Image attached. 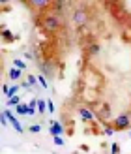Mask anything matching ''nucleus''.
<instances>
[{"mask_svg":"<svg viewBox=\"0 0 131 154\" xmlns=\"http://www.w3.org/2000/svg\"><path fill=\"white\" fill-rule=\"evenodd\" d=\"M36 105H37V100H36V98H32V100H30V103H28V107H32V109H36Z\"/></svg>","mask_w":131,"mask_h":154,"instance_id":"obj_25","label":"nucleus"},{"mask_svg":"<svg viewBox=\"0 0 131 154\" xmlns=\"http://www.w3.org/2000/svg\"><path fill=\"white\" fill-rule=\"evenodd\" d=\"M41 72H43V77H51L52 75V62H49V60L41 62Z\"/></svg>","mask_w":131,"mask_h":154,"instance_id":"obj_8","label":"nucleus"},{"mask_svg":"<svg viewBox=\"0 0 131 154\" xmlns=\"http://www.w3.org/2000/svg\"><path fill=\"white\" fill-rule=\"evenodd\" d=\"M105 134L107 135H112L114 134V128H105Z\"/></svg>","mask_w":131,"mask_h":154,"instance_id":"obj_26","label":"nucleus"},{"mask_svg":"<svg viewBox=\"0 0 131 154\" xmlns=\"http://www.w3.org/2000/svg\"><path fill=\"white\" fill-rule=\"evenodd\" d=\"M10 79H13V81L21 79V70H17V68H11V70H10Z\"/></svg>","mask_w":131,"mask_h":154,"instance_id":"obj_13","label":"nucleus"},{"mask_svg":"<svg viewBox=\"0 0 131 154\" xmlns=\"http://www.w3.org/2000/svg\"><path fill=\"white\" fill-rule=\"evenodd\" d=\"M28 130H30V132H32V134H37V132H40V130H41V126H40V124H32V126H30Z\"/></svg>","mask_w":131,"mask_h":154,"instance_id":"obj_22","label":"nucleus"},{"mask_svg":"<svg viewBox=\"0 0 131 154\" xmlns=\"http://www.w3.org/2000/svg\"><path fill=\"white\" fill-rule=\"evenodd\" d=\"M111 154H120V147H118V143H112V145H111Z\"/></svg>","mask_w":131,"mask_h":154,"instance_id":"obj_20","label":"nucleus"},{"mask_svg":"<svg viewBox=\"0 0 131 154\" xmlns=\"http://www.w3.org/2000/svg\"><path fill=\"white\" fill-rule=\"evenodd\" d=\"M32 4L37 8V10H45L47 6H51V2H49V0H36V2H32Z\"/></svg>","mask_w":131,"mask_h":154,"instance_id":"obj_11","label":"nucleus"},{"mask_svg":"<svg viewBox=\"0 0 131 154\" xmlns=\"http://www.w3.org/2000/svg\"><path fill=\"white\" fill-rule=\"evenodd\" d=\"M112 124H114V130H127V128H131V119L127 113H122L114 119Z\"/></svg>","mask_w":131,"mask_h":154,"instance_id":"obj_3","label":"nucleus"},{"mask_svg":"<svg viewBox=\"0 0 131 154\" xmlns=\"http://www.w3.org/2000/svg\"><path fill=\"white\" fill-rule=\"evenodd\" d=\"M52 143H55L56 147H62V145H64V139H62V135H55V137H52Z\"/></svg>","mask_w":131,"mask_h":154,"instance_id":"obj_18","label":"nucleus"},{"mask_svg":"<svg viewBox=\"0 0 131 154\" xmlns=\"http://www.w3.org/2000/svg\"><path fill=\"white\" fill-rule=\"evenodd\" d=\"M7 122H10V120H7V117H6L4 113H0V124H2V126H7Z\"/></svg>","mask_w":131,"mask_h":154,"instance_id":"obj_21","label":"nucleus"},{"mask_svg":"<svg viewBox=\"0 0 131 154\" xmlns=\"http://www.w3.org/2000/svg\"><path fill=\"white\" fill-rule=\"evenodd\" d=\"M99 51H101V47H99V43H90L86 47V55L88 57H97Z\"/></svg>","mask_w":131,"mask_h":154,"instance_id":"obj_7","label":"nucleus"},{"mask_svg":"<svg viewBox=\"0 0 131 154\" xmlns=\"http://www.w3.org/2000/svg\"><path fill=\"white\" fill-rule=\"evenodd\" d=\"M36 107H37V113H41V115L47 113V103H45L43 100H37V105Z\"/></svg>","mask_w":131,"mask_h":154,"instance_id":"obj_15","label":"nucleus"},{"mask_svg":"<svg viewBox=\"0 0 131 154\" xmlns=\"http://www.w3.org/2000/svg\"><path fill=\"white\" fill-rule=\"evenodd\" d=\"M2 40H4V42H13V40H15V36L6 28V30H2Z\"/></svg>","mask_w":131,"mask_h":154,"instance_id":"obj_12","label":"nucleus"},{"mask_svg":"<svg viewBox=\"0 0 131 154\" xmlns=\"http://www.w3.org/2000/svg\"><path fill=\"white\" fill-rule=\"evenodd\" d=\"M19 103H21V96H13L7 100V105H11V107H17Z\"/></svg>","mask_w":131,"mask_h":154,"instance_id":"obj_16","label":"nucleus"},{"mask_svg":"<svg viewBox=\"0 0 131 154\" xmlns=\"http://www.w3.org/2000/svg\"><path fill=\"white\" fill-rule=\"evenodd\" d=\"M15 113L17 115H28V103H19L15 107Z\"/></svg>","mask_w":131,"mask_h":154,"instance_id":"obj_10","label":"nucleus"},{"mask_svg":"<svg viewBox=\"0 0 131 154\" xmlns=\"http://www.w3.org/2000/svg\"><path fill=\"white\" fill-rule=\"evenodd\" d=\"M4 115H6V117H7V120H10V124L15 128V132H17V134H22V132H25V128H22L21 124H19V120L17 119H15V115L10 111V109H6L4 111Z\"/></svg>","mask_w":131,"mask_h":154,"instance_id":"obj_5","label":"nucleus"},{"mask_svg":"<svg viewBox=\"0 0 131 154\" xmlns=\"http://www.w3.org/2000/svg\"><path fill=\"white\" fill-rule=\"evenodd\" d=\"M40 23H41V26H43L45 32L55 34L56 30L62 26V17H60V15H55V13H47L43 17V21H40Z\"/></svg>","mask_w":131,"mask_h":154,"instance_id":"obj_1","label":"nucleus"},{"mask_svg":"<svg viewBox=\"0 0 131 154\" xmlns=\"http://www.w3.org/2000/svg\"><path fill=\"white\" fill-rule=\"evenodd\" d=\"M49 132L52 134V137H55V135H62V134H64V126H62V122H51Z\"/></svg>","mask_w":131,"mask_h":154,"instance_id":"obj_6","label":"nucleus"},{"mask_svg":"<svg viewBox=\"0 0 131 154\" xmlns=\"http://www.w3.org/2000/svg\"><path fill=\"white\" fill-rule=\"evenodd\" d=\"M13 66L17 68V70H21V72H22V70H25V68H26V64L22 62V60H19V58H15V60H13Z\"/></svg>","mask_w":131,"mask_h":154,"instance_id":"obj_17","label":"nucleus"},{"mask_svg":"<svg viewBox=\"0 0 131 154\" xmlns=\"http://www.w3.org/2000/svg\"><path fill=\"white\" fill-rule=\"evenodd\" d=\"M73 23L79 28H82V26H86V23H88V13H86V10L84 8H77V10L73 11Z\"/></svg>","mask_w":131,"mask_h":154,"instance_id":"obj_2","label":"nucleus"},{"mask_svg":"<svg viewBox=\"0 0 131 154\" xmlns=\"http://www.w3.org/2000/svg\"><path fill=\"white\" fill-rule=\"evenodd\" d=\"M37 81H40V85H41L43 88H47V87H49V85H47V81H45V77H43V75H40V77H37Z\"/></svg>","mask_w":131,"mask_h":154,"instance_id":"obj_23","label":"nucleus"},{"mask_svg":"<svg viewBox=\"0 0 131 154\" xmlns=\"http://www.w3.org/2000/svg\"><path fill=\"white\" fill-rule=\"evenodd\" d=\"M127 115H129V119H131V113H127Z\"/></svg>","mask_w":131,"mask_h":154,"instance_id":"obj_27","label":"nucleus"},{"mask_svg":"<svg viewBox=\"0 0 131 154\" xmlns=\"http://www.w3.org/2000/svg\"><path fill=\"white\" fill-rule=\"evenodd\" d=\"M96 117L101 120V122H107V120L111 119V105H109V103H103V105L96 111Z\"/></svg>","mask_w":131,"mask_h":154,"instance_id":"obj_4","label":"nucleus"},{"mask_svg":"<svg viewBox=\"0 0 131 154\" xmlns=\"http://www.w3.org/2000/svg\"><path fill=\"white\" fill-rule=\"evenodd\" d=\"M47 113H55V103H52V100H47Z\"/></svg>","mask_w":131,"mask_h":154,"instance_id":"obj_19","label":"nucleus"},{"mask_svg":"<svg viewBox=\"0 0 131 154\" xmlns=\"http://www.w3.org/2000/svg\"><path fill=\"white\" fill-rule=\"evenodd\" d=\"M17 90H19V87H17V85H13V87H10V88H7V92H6L7 100H10V98H13V96H17Z\"/></svg>","mask_w":131,"mask_h":154,"instance_id":"obj_14","label":"nucleus"},{"mask_svg":"<svg viewBox=\"0 0 131 154\" xmlns=\"http://www.w3.org/2000/svg\"><path fill=\"white\" fill-rule=\"evenodd\" d=\"M26 83H28V87H34V85H36V77L34 75H28V81Z\"/></svg>","mask_w":131,"mask_h":154,"instance_id":"obj_24","label":"nucleus"},{"mask_svg":"<svg viewBox=\"0 0 131 154\" xmlns=\"http://www.w3.org/2000/svg\"><path fill=\"white\" fill-rule=\"evenodd\" d=\"M79 115H81V119H84V120H94V113H92L88 107H81Z\"/></svg>","mask_w":131,"mask_h":154,"instance_id":"obj_9","label":"nucleus"}]
</instances>
